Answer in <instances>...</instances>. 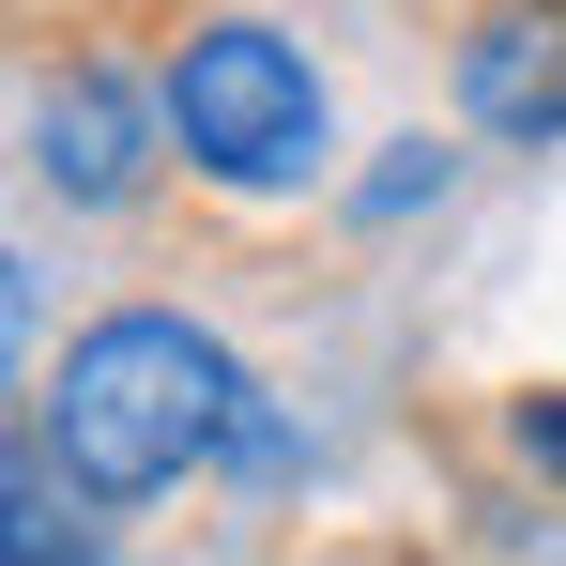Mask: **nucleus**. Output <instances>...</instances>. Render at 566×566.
<instances>
[{
	"label": "nucleus",
	"instance_id": "3",
	"mask_svg": "<svg viewBox=\"0 0 566 566\" xmlns=\"http://www.w3.org/2000/svg\"><path fill=\"white\" fill-rule=\"evenodd\" d=\"M460 107L490 138H566V0H490L460 31Z\"/></svg>",
	"mask_w": 566,
	"mask_h": 566
},
{
	"label": "nucleus",
	"instance_id": "2",
	"mask_svg": "<svg viewBox=\"0 0 566 566\" xmlns=\"http://www.w3.org/2000/svg\"><path fill=\"white\" fill-rule=\"evenodd\" d=\"M169 138H185L214 185H306L322 169V77H306V46L261 31V15H214L185 31V62H169Z\"/></svg>",
	"mask_w": 566,
	"mask_h": 566
},
{
	"label": "nucleus",
	"instance_id": "5",
	"mask_svg": "<svg viewBox=\"0 0 566 566\" xmlns=\"http://www.w3.org/2000/svg\"><path fill=\"white\" fill-rule=\"evenodd\" d=\"M505 444H521V460L566 490V398H521V413H505Z\"/></svg>",
	"mask_w": 566,
	"mask_h": 566
},
{
	"label": "nucleus",
	"instance_id": "4",
	"mask_svg": "<svg viewBox=\"0 0 566 566\" xmlns=\"http://www.w3.org/2000/svg\"><path fill=\"white\" fill-rule=\"evenodd\" d=\"M31 169L62 199H123L138 185V93L123 77H62V93L31 107Z\"/></svg>",
	"mask_w": 566,
	"mask_h": 566
},
{
	"label": "nucleus",
	"instance_id": "1",
	"mask_svg": "<svg viewBox=\"0 0 566 566\" xmlns=\"http://www.w3.org/2000/svg\"><path fill=\"white\" fill-rule=\"evenodd\" d=\"M46 444H62V474H77L93 505H138V490L199 474L214 444H245V368H230L199 322H169V306H123V322H93V337L62 353Z\"/></svg>",
	"mask_w": 566,
	"mask_h": 566
}]
</instances>
